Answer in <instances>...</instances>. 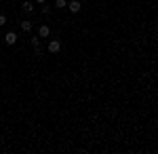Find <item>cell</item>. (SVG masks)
Returning a JSON list of instances; mask_svg holds the SVG:
<instances>
[{
	"label": "cell",
	"mask_w": 158,
	"mask_h": 154,
	"mask_svg": "<svg viewBox=\"0 0 158 154\" xmlns=\"http://www.w3.org/2000/svg\"><path fill=\"white\" fill-rule=\"evenodd\" d=\"M59 51H61V40L59 38H53V40L49 42V53L51 55H57Z\"/></svg>",
	"instance_id": "6da1fadb"
},
{
	"label": "cell",
	"mask_w": 158,
	"mask_h": 154,
	"mask_svg": "<svg viewBox=\"0 0 158 154\" xmlns=\"http://www.w3.org/2000/svg\"><path fill=\"white\" fill-rule=\"evenodd\" d=\"M80 9H82V2H80V0H72V2H68V11L74 13V15L80 13Z\"/></svg>",
	"instance_id": "7a4b0ae2"
},
{
	"label": "cell",
	"mask_w": 158,
	"mask_h": 154,
	"mask_svg": "<svg viewBox=\"0 0 158 154\" xmlns=\"http://www.w3.org/2000/svg\"><path fill=\"white\" fill-rule=\"evenodd\" d=\"M4 42H6L9 47H13V45L17 42V34H15V32H6V36H4Z\"/></svg>",
	"instance_id": "3957f363"
},
{
	"label": "cell",
	"mask_w": 158,
	"mask_h": 154,
	"mask_svg": "<svg viewBox=\"0 0 158 154\" xmlns=\"http://www.w3.org/2000/svg\"><path fill=\"white\" fill-rule=\"evenodd\" d=\"M21 11H23L25 15H32V13H34V2H30V0L23 2V4H21Z\"/></svg>",
	"instance_id": "277c9868"
},
{
	"label": "cell",
	"mask_w": 158,
	"mask_h": 154,
	"mask_svg": "<svg viewBox=\"0 0 158 154\" xmlns=\"http://www.w3.org/2000/svg\"><path fill=\"white\" fill-rule=\"evenodd\" d=\"M38 36H40V38H49L51 36V28L49 25H40V28H38Z\"/></svg>",
	"instance_id": "5b68a950"
},
{
	"label": "cell",
	"mask_w": 158,
	"mask_h": 154,
	"mask_svg": "<svg viewBox=\"0 0 158 154\" xmlns=\"http://www.w3.org/2000/svg\"><path fill=\"white\" fill-rule=\"evenodd\" d=\"M19 25H21V30H23V32H32V25H34V24H32L30 19H23Z\"/></svg>",
	"instance_id": "8992f818"
},
{
	"label": "cell",
	"mask_w": 158,
	"mask_h": 154,
	"mask_svg": "<svg viewBox=\"0 0 158 154\" xmlns=\"http://www.w3.org/2000/svg\"><path fill=\"white\" fill-rule=\"evenodd\" d=\"M30 42H32V47H34V49H38L40 45H42V38H40V36H32V40H30Z\"/></svg>",
	"instance_id": "52a82bcc"
},
{
	"label": "cell",
	"mask_w": 158,
	"mask_h": 154,
	"mask_svg": "<svg viewBox=\"0 0 158 154\" xmlns=\"http://www.w3.org/2000/svg\"><path fill=\"white\" fill-rule=\"evenodd\" d=\"M55 9H68V0H55Z\"/></svg>",
	"instance_id": "ba28073f"
},
{
	"label": "cell",
	"mask_w": 158,
	"mask_h": 154,
	"mask_svg": "<svg viewBox=\"0 0 158 154\" xmlns=\"http://www.w3.org/2000/svg\"><path fill=\"white\" fill-rule=\"evenodd\" d=\"M40 11L44 13V15H49V13H51V6H49V4H47V2H44V4L40 6Z\"/></svg>",
	"instance_id": "9c48e42d"
},
{
	"label": "cell",
	"mask_w": 158,
	"mask_h": 154,
	"mask_svg": "<svg viewBox=\"0 0 158 154\" xmlns=\"http://www.w3.org/2000/svg\"><path fill=\"white\" fill-rule=\"evenodd\" d=\"M34 55H36L38 59H40V57H42V49H40V47H38V49H34Z\"/></svg>",
	"instance_id": "30bf717a"
},
{
	"label": "cell",
	"mask_w": 158,
	"mask_h": 154,
	"mask_svg": "<svg viewBox=\"0 0 158 154\" xmlns=\"http://www.w3.org/2000/svg\"><path fill=\"white\" fill-rule=\"evenodd\" d=\"M6 24V15H4V13H0V25H4Z\"/></svg>",
	"instance_id": "8fae6325"
},
{
	"label": "cell",
	"mask_w": 158,
	"mask_h": 154,
	"mask_svg": "<svg viewBox=\"0 0 158 154\" xmlns=\"http://www.w3.org/2000/svg\"><path fill=\"white\" fill-rule=\"evenodd\" d=\"M36 2H38V4H44V2H47V0H36Z\"/></svg>",
	"instance_id": "7c38bea8"
},
{
	"label": "cell",
	"mask_w": 158,
	"mask_h": 154,
	"mask_svg": "<svg viewBox=\"0 0 158 154\" xmlns=\"http://www.w3.org/2000/svg\"><path fill=\"white\" fill-rule=\"evenodd\" d=\"M11 2H17V0H11Z\"/></svg>",
	"instance_id": "4fadbf2b"
}]
</instances>
